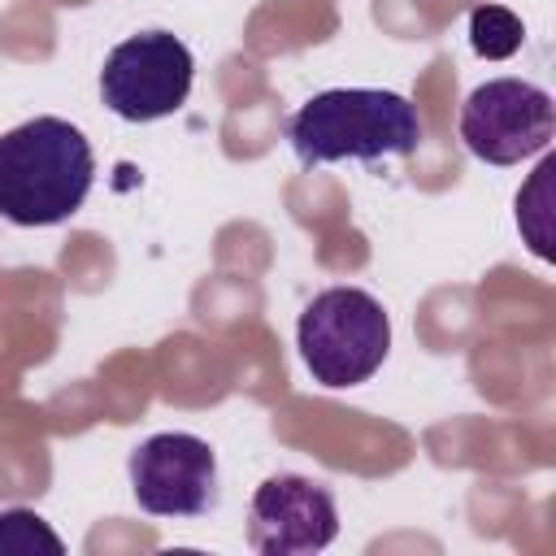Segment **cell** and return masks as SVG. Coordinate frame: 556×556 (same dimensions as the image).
Returning <instances> with one entry per match:
<instances>
[{"instance_id":"1","label":"cell","mask_w":556,"mask_h":556,"mask_svg":"<svg viewBox=\"0 0 556 556\" xmlns=\"http://www.w3.org/2000/svg\"><path fill=\"white\" fill-rule=\"evenodd\" d=\"M96 156L65 117H30L0 135V217L13 226H56L91 191Z\"/></svg>"},{"instance_id":"2","label":"cell","mask_w":556,"mask_h":556,"mask_svg":"<svg viewBox=\"0 0 556 556\" xmlns=\"http://www.w3.org/2000/svg\"><path fill=\"white\" fill-rule=\"evenodd\" d=\"M287 139L300 165L330 161H382L413 156L421 143L417 104L382 87H334L317 91L287 122Z\"/></svg>"},{"instance_id":"3","label":"cell","mask_w":556,"mask_h":556,"mask_svg":"<svg viewBox=\"0 0 556 556\" xmlns=\"http://www.w3.org/2000/svg\"><path fill=\"white\" fill-rule=\"evenodd\" d=\"M304 369L321 387H356L374 378L391 352V321L361 287H330L313 295L295 326Z\"/></svg>"},{"instance_id":"4","label":"cell","mask_w":556,"mask_h":556,"mask_svg":"<svg viewBox=\"0 0 556 556\" xmlns=\"http://www.w3.org/2000/svg\"><path fill=\"white\" fill-rule=\"evenodd\" d=\"M195 78L191 48L169 30L122 39L100 70V100L126 122H156L187 104Z\"/></svg>"},{"instance_id":"5","label":"cell","mask_w":556,"mask_h":556,"mask_svg":"<svg viewBox=\"0 0 556 556\" xmlns=\"http://www.w3.org/2000/svg\"><path fill=\"white\" fill-rule=\"evenodd\" d=\"M556 135V104L526 78H491L460 104V139L486 165H517Z\"/></svg>"},{"instance_id":"6","label":"cell","mask_w":556,"mask_h":556,"mask_svg":"<svg viewBox=\"0 0 556 556\" xmlns=\"http://www.w3.org/2000/svg\"><path fill=\"white\" fill-rule=\"evenodd\" d=\"M130 491L152 517H200L217 500V456L200 434H152L130 452Z\"/></svg>"},{"instance_id":"7","label":"cell","mask_w":556,"mask_h":556,"mask_svg":"<svg viewBox=\"0 0 556 556\" xmlns=\"http://www.w3.org/2000/svg\"><path fill=\"white\" fill-rule=\"evenodd\" d=\"M339 534L334 495L304 473H274L248 504V543L265 556H308Z\"/></svg>"},{"instance_id":"8","label":"cell","mask_w":556,"mask_h":556,"mask_svg":"<svg viewBox=\"0 0 556 556\" xmlns=\"http://www.w3.org/2000/svg\"><path fill=\"white\" fill-rule=\"evenodd\" d=\"M521 39H526V30H521V17L513 9H504V4H478L469 13V43H473L478 56L504 61V56H513L521 48Z\"/></svg>"},{"instance_id":"9","label":"cell","mask_w":556,"mask_h":556,"mask_svg":"<svg viewBox=\"0 0 556 556\" xmlns=\"http://www.w3.org/2000/svg\"><path fill=\"white\" fill-rule=\"evenodd\" d=\"M35 552H48V556H61L65 543L61 534L30 508H4L0 513V556H35Z\"/></svg>"}]
</instances>
